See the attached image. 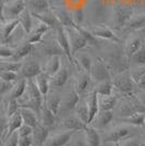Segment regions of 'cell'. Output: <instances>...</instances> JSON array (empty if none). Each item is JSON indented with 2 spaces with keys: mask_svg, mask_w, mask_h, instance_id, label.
Instances as JSON below:
<instances>
[{
  "mask_svg": "<svg viewBox=\"0 0 145 146\" xmlns=\"http://www.w3.org/2000/svg\"><path fill=\"white\" fill-rule=\"evenodd\" d=\"M114 146H121V145H120V143H115V145Z\"/></svg>",
  "mask_w": 145,
  "mask_h": 146,
  "instance_id": "cell-54",
  "label": "cell"
},
{
  "mask_svg": "<svg viewBox=\"0 0 145 146\" xmlns=\"http://www.w3.org/2000/svg\"><path fill=\"white\" fill-rule=\"evenodd\" d=\"M49 130L50 129L44 125L39 122L36 127L33 128V140L35 146H44L49 137Z\"/></svg>",
  "mask_w": 145,
  "mask_h": 146,
  "instance_id": "cell-9",
  "label": "cell"
},
{
  "mask_svg": "<svg viewBox=\"0 0 145 146\" xmlns=\"http://www.w3.org/2000/svg\"><path fill=\"white\" fill-rule=\"evenodd\" d=\"M13 82H8V81H3L1 80V83H0V88H1V94L2 95H6L9 91H11L13 87Z\"/></svg>",
  "mask_w": 145,
  "mask_h": 146,
  "instance_id": "cell-50",
  "label": "cell"
},
{
  "mask_svg": "<svg viewBox=\"0 0 145 146\" xmlns=\"http://www.w3.org/2000/svg\"><path fill=\"white\" fill-rule=\"evenodd\" d=\"M9 1H13V0H9Z\"/></svg>",
  "mask_w": 145,
  "mask_h": 146,
  "instance_id": "cell-55",
  "label": "cell"
},
{
  "mask_svg": "<svg viewBox=\"0 0 145 146\" xmlns=\"http://www.w3.org/2000/svg\"><path fill=\"white\" fill-rule=\"evenodd\" d=\"M117 98L112 95L109 96H99V108L102 111L111 110L116 106Z\"/></svg>",
  "mask_w": 145,
  "mask_h": 146,
  "instance_id": "cell-35",
  "label": "cell"
},
{
  "mask_svg": "<svg viewBox=\"0 0 145 146\" xmlns=\"http://www.w3.org/2000/svg\"><path fill=\"white\" fill-rule=\"evenodd\" d=\"M120 145L121 146H141L139 142L136 140H134V139H132V137L120 142Z\"/></svg>",
  "mask_w": 145,
  "mask_h": 146,
  "instance_id": "cell-51",
  "label": "cell"
},
{
  "mask_svg": "<svg viewBox=\"0 0 145 146\" xmlns=\"http://www.w3.org/2000/svg\"><path fill=\"white\" fill-rule=\"evenodd\" d=\"M69 79V72L67 68H60V70L55 74L51 79V84L56 87H62Z\"/></svg>",
  "mask_w": 145,
  "mask_h": 146,
  "instance_id": "cell-30",
  "label": "cell"
},
{
  "mask_svg": "<svg viewBox=\"0 0 145 146\" xmlns=\"http://www.w3.org/2000/svg\"><path fill=\"white\" fill-rule=\"evenodd\" d=\"M32 14L39 22H43V23L47 24L49 27H54L55 30H57V27H59L61 25L58 18L56 17V14L54 12L47 11V12L41 13V14H38V13H32Z\"/></svg>",
  "mask_w": 145,
  "mask_h": 146,
  "instance_id": "cell-16",
  "label": "cell"
},
{
  "mask_svg": "<svg viewBox=\"0 0 145 146\" xmlns=\"http://www.w3.org/2000/svg\"><path fill=\"white\" fill-rule=\"evenodd\" d=\"M91 78L98 83L104 81H111V71L110 67L102 59H97L95 64H93L91 72Z\"/></svg>",
  "mask_w": 145,
  "mask_h": 146,
  "instance_id": "cell-3",
  "label": "cell"
},
{
  "mask_svg": "<svg viewBox=\"0 0 145 146\" xmlns=\"http://www.w3.org/2000/svg\"><path fill=\"white\" fill-rule=\"evenodd\" d=\"M55 117L56 115L47 106H43L42 111H41V122L44 125L48 127L49 129L53 128V125L55 124Z\"/></svg>",
  "mask_w": 145,
  "mask_h": 146,
  "instance_id": "cell-29",
  "label": "cell"
},
{
  "mask_svg": "<svg viewBox=\"0 0 145 146\" xmlns=\"http://www.w3.org/2000/svg\"><path fill=\"white\" fill-rule=\"evenodd\" d=\"M20 109H21V106L18 103V99H10L7 105V117L8 118L11 117L15 112L20 111Z\"/></svg>",
  "mask_w": 145,
  "mask_h": 146,
  "instance_id": "cell-43",
  "label": "cell"
},
{
  "mask_svg": "<svg viewBox=\"0 0 145 146\" xmlns=\"http://www.w3.org/2000/svg\"><path fill=\"white\" fill-rule=\"evenodd\" d=\"M131 60H132L135 64L141 66V67H144L145 66V46H143L139 51H136V52L131 57Z\"/></svg>",
  "mask_w": 145,
  "mask_h": 146,
  "instance_id": "cell-42",
  "label": "cell"
},
{
  "mask_svg": "<svg viewBox=\"0 0 145 146\" xmlns=\"http://www.w3.org/2000/svg\"><path fill=\"white\" fill-rule=\"evenodd\" d=\"M93 33V35H95L97 38H103V39H108L115 43H119L120 38L115 34V32L109 29L108 26L105 25H95L92 26L91 29H88Z\"/></svg>",
  "mask_w": 145,
  "mask_h": 146,
  "instance_id": "cell-7",
  "label": "cell"
},
{
  "mask_svg": "<svg viewBox=\"0 0 145 146\" xmlns=\"http://www.w3.org/2000/svg\"><path fill=\"white\" fill-rule=\"evenodd\" d=\"M54 13L58 18L60 24L63 25L65 27H75L78 25L75 24V22H74V20L72 18V14H70V13L65 11V10H58V11H55Z\"/></svg>",
  "mask_w": 145,
  "mask_h": 146,
  "instance_id": "cell-28",
  "label": "cell"
},
{
  "mask_svg": "<svg viewBox=\"0 0 145 146\" xmlns=\"http://www.w3.org/2000/svg\"><path fill=\"white\" fill-rule=\"evenodd\" d=\"M14 52H15V50L7 47V46H5V44H2L1 49H0V57H1V59H6V58H11L12 59L13 56H14Z\"/></svg>",
  "mask_w": 145,
  "mask_h": 146,
  "instance_id": "cell-46",
  "label": "cell"
},
{
  "mask_svg": "<svg viewBox=\"0 0 145 146\" xmlns=\"http://www.w3.org/2000/svg\"><path fill=\"white\" fill-rule=\"evenodd\" d=\"M35 83H36L38 90L41 91L43 95H47V93L49 91V80L48 75L46 73H41L39 75H37L36 78L34 79Z\"/></svg>",
  "mask_w": 145,
  "mask_h": 146,
  "instance_id": "cell-33",
  "label": "cell"
},
{
  "mask_svg": "<svg viewBox=\"0 0 145 146\" xmlns=\"http://www.w3.org/2000/svg\"><path fill=\"white\" fill-rule=\"evenodd\" d=\"M60 105H61V98L59 97V96H57V95L51 96V97L47 100V104H46V106L54 112L55 115L58 113V110L60 108Z\"/></svg>",
  "mask_w": 145,
  "mask_h": 146,
  "instance_id": "cell-40",
  "label": "cell"
},
{
  "mask_svg": "<svg viewBox=\"0 0 145 146\" xmlns=\"http://www.w3.org/2000/svg\"><path fill=\"white\" fill-rule=\"evenodd\" d=\"M56 35H57V43L60 45L62 48L65 55L69 58V60L73 62V52L72 48H71V44H70V38H69V34L67 32V29L63 25H60L59 27H57L56 30Z\"/></svg>",
  "mask_w": 145,
  "mask_h": 146,
  "instance_id": "cell-6",
  "label": "cell"
},
{
  "mask_svg": "<svg viewBox=\"0 0 145 146\" xmlns=\"http://www.w3.org/2000/svg\"><path fill=\"white\" fill-rule=\"evenodd\" d=\"M91 74L88 72H85L83 71L82 73H80L79 76H78V80H76V84H75V90L76 92L81 94V93H84L87 87L90 85V82H91Z\"/></svg>",
  "mask_w": 145,
  "mask_h": 146,
  "instance_id": "cell-27",
  "label": "cell"
},
{
  "mask_svg": "<svg viewBox=\"0 0 145 146\" xmlns=\"http://www.w3.org/2000/svg\"><path fill=\"white\" fill-rule=\"evenodd\" d=\"M61 61H60V56L54 55L50 56L48 60L45 64V69H44V73H46L48 76H54L56 73L60 70Z\"/></svg>",
  "mask_w": 145,
  "mask_h": 146,
  "instance_id": "cell-18",
  "label": "cell"
},
{
  "mask_svg": "<svg viewBox=\"0 0 145 146\" xmlns=\"http://www.w3.org/2000/svg\"><path fill=\"white\" fill-rule=\"evenodd\" d=\"M42 72V67L38 62H29L23 66L21 70V75L23 79H35Z\"/></svg>",
  "mask_w": 145,
  "mask_h": 146,
  "instance_id": "cell-13",
  "label": "cell"
},
{
  "mask_svg": "<svg viewBox=\"0 0 145 146\" xmlns=\"http://www.w3.org/2000/svg\"><path fill=\"white\" fill-rule=\"evenodd\" d=\"M133 132L132 129L128 125H118L111 129L108 133L105 135V142H111V143H120L122 141L132 137Z\"/></svg>",
  "mask_w": 145,
  "mask_h": 146,
  "instance_id": "cell-4",
  "label": "cell"
},
{
  "mask_svg": "<svg viewBox=\"0 0 145 146\" xmlns=\"http://www.w3.org/2000/svg\"><path fill=\"white\" fill-rule=\"evenodd\" d=\"M86 106L88 108V111H90V123L94 121V119L96 118V116L98 115V111H99V95L98 93L95 91H93L90 97L86 102Z\"/></svg>",
  "mask_w": 145,
  "mask_h": 146,
  "instance_id": "cell-12",
  "label": "cell"
},
{
  "mask_svg": "<svg viewBox=\"0 0 145 146\" xmlns=\"http://www.w3.org/2000/svg\"><path fill=\"white\" fill-rule=\"evenodd\" d=\"M74 133H75V131L67 130L66 132L54 134V135L49 136L48 140H47V142L45 143L44 146H66L70 142V140H71V137H72V135Z\"/></svg>",
  "mask_w": 145,
  "mask_h": 146,
  "instance_id": "cell-8",
  "label": "cell"
},
{
  "mask_svg": "<svg viewBox=\"0 0 145 146\" xmlns=\"http://www.w3.org/2000/svg\"><path fill=\"white\" fill-rule=\"evenodd\" d=\"M0 78L3 81H8V82H14L18 79V73L12 72V71H1Z\"/></svg>",
  "mask_w": 145,
  "mask_h": 146,
  "instance_id": "cell-45",
  "label": "cell"
},
{
  "mask_svg": "<svg viewBox=\"0 0 145 146\" xmlns=\"http://www.w3.org/2000/svg\"><path fill=\"white\" fill-rule=\"evenodd\" d=\"M75 27H76V29L81 32V34L86 38V40H87V43H88V46H95V45L98 44L97 37L95 36V35H93V33H92L90 30L84 29L82 25H76Z\"/></svg>",
  "mask_w": 145,
  "mask_h": 146,
  "instance_id": "cell-39",
  "label": "cell"
},
{
  "mask_svg": "<svg viewBox=\"0 0 145 146\" xmlns=\"http://www.w3.org/2000/svg\"><path fill=\"white\" fill-rule=\"evenodd\" d=\"M19 136H29V135H33V128L27 125V124H23L21 128L18 130Z\"/></svg>",
  "mask_w": 145,
  "mask_h": 146,
  "instance_id": "cell-49",
  "label": "cell"
},
{
  "mask_svg": "<svg viewBox=\"0 0 145 146\" xmlns=\"http://www.w3.org/2000/svg\"><path fill=\"white\" fill-rule=\"evenodd\" d=\"M26 6L32 13H45L50 10L49 0H25Z\"/></svg>",
  "mask_w": 145,
  "mask_h": 146,
  "instance_id": "cell-17",
  "label": "cell"
},
{
  "mask_svg": "<svg viewBox=\"0 0 145 146\" xmlns=\"http://www.w3.org/2000/svg\"><path fill=\"white\" fill-rule=\"evenodd\" d=\"M144 130H145V125H144Z\"/></svg>",
  "mask_w": 145,
  "mask_h": 146,
  "instance_id": "cell-56",
  "label": "cell"
},
{
  "mask_svg": "<svg viewBox=\"0 0 145 146\" xmlns=\"http://www.w3.org/2000/svg\"><path fill=\"white\" fill-rule=\"evenodd\" d=\"M49 29H50V27H49L47 24H45V23H43V22H39V23L36 25V27H34V29L32 30V32L29 34V36H27V42L31 44H33V45L39 43V42L42 40L44 34H45Z\"/></svg>",
  "mask_w": 145,
  "mask_h": 146,
  "instance_id": "cell-15",
  "label": "cell"
},
{
  "mask_svg": "<svg viewBox=\"0 0 145 146\" xmlns=\"http://www.w3.org/2000/svg\"><path fill=\"white\" fill-rule=\"evenodd\" d=\"M72 18L74 20V22H75V24L81 25L82 22L84 21V11L82 9H80V8L75 9L72 13Z\"/></svg>",
  "mask_w": 145,
  "mask_h": 146,
  "instance_id": "cell-47",
  "label": "cell"
},
{
  "mask_svg": "<svg viewBox=\"0 0 145 146\" xmlns=\"http://www.w3.org/2000/svg\"><path fill=\"white\" fill-rule=\"evenodd\" d=\"M133 81L131 75H126V74H120L118 75L117 78L114 79L112 83H114V86L117 87L118 90L122 93H130L132 92L133 88Z\"/></svg>",
  "mask_w": 145,
  "mask_h": 146,
  "instance_id": "cell-11",
  "label": "cell"
},
{
  "mask_svg": "<svg viewBox=\"0 0 145 146\" xmlns=\"http://www.w3.org/2000/svg\"><path fill=\"white\" fill-rule=\"evenodd\" d=\"M62 125L66 130L69 131H84V129L87 127V124H85L84 122L80 119L79 117H70L67 118L66 120H63Z\"/></svg>",
  "mask_w": 145,
  "mask_h": 146,
  "instance_id": "cell-20",
  "label": "cell"
},
{
  "mask_svg": "<svg viewBox=\"0 0 145 146\" xmlns=\"http://www.w3.org/2000/svg\"><path fill=\"white\" fill-rule=\"evenodd\" d=\"M19 132L15 131L12 134H10L5 141V146H19Z\"/></svg>",
  "mask_w": 145,
  "mask_h": 146,
  "instance_id": "cell-44",
  "label": "cell"
},
{
  "mask_svg": "<svg viewBox=\"0 0 145 146\" xmlns=\"http://www.w3.org/2000/svg\"><path fill=\"white\" fill-rule=\"evenodd\" d=\"M80 100V94L76 92L75 88H73L72 91L70 92L67 97L63 100V107L65 109H73L76 107V105Z\"/></svg>",
  "mask_w": 145,
  "mask_h": 146,
  "instance_id": "cell-32",
  "label": "cell"
},
{
  "mask_svg": "<svg viewBox=\"0 0 145 146\" xmlns=\"http://www.w3.org/2000/svg\"><path fill=\"white\" fill-rule=\"evenodd\" d=\"M144 46V40H143V37L141 36H133L130 37L128 39V42L126 43L124 46V55L127 58L131 59L136 51H139L140 49Z\"/></svg>",
  "mask_w": 145,
  "mask_h": 146,
  "instance_id": "cell-10",
  "label": "cell"
},
{
  "mask_svg": "<svg viewBox=\"0 0 145 146\" xmlns=\"http://www.w3.org/2000/svg\"><path fill=\"white\" fill-rule=\"evenodd\" d=\"M122 121L127 124H130V125H134V127H144L145 115L143 112H135L131 116L123 118Z\"/></svg>",
  "mask_w": 145,
  "mask_h": 146,
  "instance_id": "cell-31",
  "label": "cell"
},
{
  "mask_svg": "<svg viewBox=\"0 0 145 146\" xmlns=\"http://www.w3.org/2000/svg\"><path fill=\"white\" fill-rule=\"evenodd\" d=\"M21 115H22V118H23L24 124H27L32 128H34L39 123V120L37 118V113L31 108L22 107L21 108Z\"/></svg>",
  "mask_w": 145,
  "mask_h": 146,
  "instance_id": "cell-21",
  "label": "cell"
},
{
  "mask_svg": "<svg viewBox=\"0 0 145 146\" xmlns=\"http://www.w3.org/2000/svg\"><path fill=\"white\" fill-rule=\"evenodd\" d=\"M136 84H138L141 88L145 90V74H144V75H142V76L140 78V80L138 81V83H136Z\"/></svg>",
  "mask_w": 145,
  "mask_h": 146,
  "instance_id": "cell-53",
  "label": "cell"
},
{
  "mask_svg": "<svg viewBox=\"0 0 145 146\" xmlns=\"http://www.w3.org/2000/svg\"><path fill=\"white\" fill-rule=\"evenodd\" d=\"M23 63L21 61H1V71H12V72H21L22 68H23Z\"/></svg>",
  "mask_w": 145,
  "mask_h": 146,
  "instance_id": "cell-34",
  "label": "cell"
},
{
  "mask_svg": "<svg viewBox=\"0 0 145 146\" xmlns=\"http://www.w3.org/2000/svg\"><path fill=\"white\" fill-rule=\"evenodd\" d=\"M145 27V13L135 14L130 19V21L124 26L127 32H134V31L142 30Z\"/></svg>",
  "mask_w": 145,
  "mask_h": 146,
  "instance_id": "cell-19",
  "label": "cell"
},
{
  "mask_svg": "<svg viewBox=\"0 0 145 146\" xmlns=\"http://www.w3.org/2000/svg\"><path fill=\"white\" fill-rule=\"evenodd\" d=\"M26 1L25 0H13L2 6L1 10V23L9 20H17L25 11Z\"/></svg>",
  "mask_w": 145,
  "mask_h": 146,
  "instance_id": "cell-1",
  "label": "cell"
},
{
  "mask_svg": "<svg viewBox=\"0 0 145 146\" xmlns=\"http://www.w3.org/2000/svg\"><path fill=\"white\" fill-rule=\"evenodd\" d=\"M23 124H24V121H23V118H22V115H21V109H20V111L15 112L14 115L8 118V122H7V137L10 134H12L13 132L18 131Z\"/></svg>",
  "mask_w": 145,
  "mask_h": 146,
  "instance_id": "cell-14",
  "label": "cell"
},
{
  "mask_svg": "<svg viewBox=\"0 0 145 146\" xmlns=\"http://www.w3.org/2000/svg\"><path fill=\"white\" fill-rule=\"evenodd\" d=\"M76 117H79L85 124H90V111L86 105H82L76 109Z\"/></svg>",
  "mask_w": 145,
  "mask_h": 146,
  "instance_id": "cell-41",
  "label": "cell"
},
{
  "mask_svg": "<svg viewBox=\"0 0 145 146\" xmlns=\"http://www.w3.org/2000/svg\"><path fill=\"white\" fill-rule=\"evenodd\" d=\"M78 61H79L80 66L83 69V71L85 72H91L92 67H93V62H92L91 57L88 55H86L84 52H79V55L76 56Z\"/></svg>",
  "mask_w": 145,
  "mask_h": 146,
  "instance_id": "cell-38",
  "label": "cell"
},
{
  "mask_svg": "<svg viewBox=\"0 0 145 146\" xmlns=\"http://www.w3.org/2000/svg\"><path fill=\"white\" fill-rule=\"evenodd\" d=\"M112 88H114V83L111 81H104L98 83L96 92L99 96H109L112 94Z\"/></svg>",
  "mask_w": 145,
  "mask_h": 146,
  "instance_id": "cell-36",
  "label": "cell"
},
{
  "mask_svg": "<svg viewBox=\"0 0 145 146\" xmlns=\"http://www.w3.org/2000/svg\"><path fill=\"white\" fill-rule=\"evenodd\" d=\"M66 29L68 34H69L73 56L75 55L79 50L83 49L86 46H88V43H87L86 38L81 34V32L76 27H66Z\"/></svg>",
  "mask_w": 145,
  "mask_h": 146,
  "instance_id": "cell-5",
  "label": "cell"
},
{
  "mask_svg": "<svg viewBox=\"0 0 145 146\" xmlns=\"http://www.w3.org/2000/svg\"><path fill=\"white\" fill-rule=\"evenodd\" d=\"M27 83L29 80L27 79H21L13 85L12 90H11V94H10V99H19L23 96L25 91L27 90Z\"/></svg>",
  "mask_w": 145,
  "mask_h": 146,
  "instance_id": "cell-23",
  "label": "cell"
},
{
  "mask_svg": "<svg viewBox=\"0 0 145 146\" xmlns=\"http://www.w3.org/2000/svg\"><path fill=\"white\" fill-rule=\"evenodd\" d=\"M33 145H34L33 135L20 136V139H19V146H33Z\"/></svg>",
  "mask_w": 145,
  "mask_h": 146,
  "instance_id": "cell-48",
  "label": "cell"
},
{
  "mask_svg": "<svg viewBox=\"0 0 145 146\" xmlns=\"http://www.w3.org/2000/svg\"><path fill=\"white\" fill-rule=\"evenodd\" d=\"M84 134L88 146H100L102 139L96 129L92 128V127H86L84 129Z\"/></svg>",
  "mask_w": 145,
  "mask_h": 146,
  "instance_id": "cell-26",
  "label": "cell"
},
{
  "mask_svg": "<svg viewBox=\"0 0 145 146\" xmlns=\"http://www.w3.org/2000/svg\"><path fill=\"white\" fill-rule=\"evenodd\" d=\"M34 49V45L33 44L29 43L27 40L23 43L22 45H20L18 48L15 49V52H14V56H13L12 60L14 61H21L22 59H24L25 57L30 55L31 52L33 51Z\"/></svg>",
  "mask_w": 145,
  "mask_h": 146,
  "instance_id": "cell-22",
  "label": "cell"
},
{
  "mask_svg": "<svg viewBox=\"0 0 145 146\" xmlns=\"http://www.w3.org/2000/svg\"><path fill=\"white\" fill-rule=\"evenodd\" d=\"M133 15V9L130 6L126 5H118L114 7L112 10V23L116 30H121L124 27Z\"/></svg>",
  "mask_w": 145,
  "mask_h": 146,
  "instance_id": "cell-2",
  "label": "cell"
},
{
  "mask_svg": "<svg viewBox=\"0 0 145 146\" xmlns=\"http://www.w3.org/2000/svg\"><path fill=\"white\" fill-rule=\"evenodd\" d=\"M20 25V20H9L5 23H2V42L9 40V38L12 36V33Z\"/></svg>",
  "mask_w": 145,
  "mask_h": 146,
  "instance_id": "cell-24",
  "label": "cell"
},
{
  "mask_svg": "<svg viewBox=\"0 0 145 146\" xmlns=\"http://www.w3.org/2000/svg\"><path fill=\"white\" fill-rule=\"evenodd\" d=\"M114 119V112L111 110H106V111H102L99 113V116L97 118V125L98 128H105L107 127L111 120Z\"/></svg>",
  "mask_w": 145,
  "mask_h": 146,
  "instance_id": "cell-37",
  "label": "cell"
},
{
  "mask_svg": "<svg viewBox=\"0 0 145 146\" xmlns=\"http://www.w3.org/2000/svg\"><path fill=\"white\" fill-rule=\"evenodd\" d=\"M73 146H88L87 141H86V137H85V139H80V140H76L75 142H74Z\"/></svg>",
  "mask_w": 145,
  "mask_h": 146,
  "instance_id": "cell-52",
  "label": "cell"
},
{
  "mask_svg": "<svg viewBox=\"0 0 145 146\" xmlns=\"http://www.w3.org/2000/svg\"><path fill=\"white\" fill-rule=\"evenodd\" d=\"M33 14L31 12L30 10H25L24 12L20 15V25L22 26V29L24 31L25 33L29 35L32 30L34 29V24H33Z\"/></svg>",
  "mask_w": 145,
  "mask_h": 146,
  "instance_id": "cell-25",
  "label": "cell"
}]
</instances>
